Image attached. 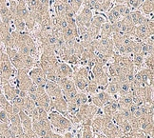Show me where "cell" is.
<instances>
[{
    "label": "cell",
    "instance_id": "obj_4",
    "mask_svg": "<svg viewBox=\"0 0 154 138\" xmlns=\"http://www.w3.org/2000/svg\"><path fill=\"white\" fill-rule=\"evenodd\" d=\"M99 111H100L99 108H97L96 106H94L92 104L87 103L84 105H81L79 107L78 111L76 112L75 116L81 123L83 121H85V120H92L94 116L98 114Z\"/></svg>",
    "mask_w": 154,
    "mask_h": 138
},
{
    "label": "cell",
    "instance_id": "obj_34",
    "mask_svg": "<svg viewBox=\"0 0 154 138\" xmlns=\"http://www.w3.org/2000/svg\"><path fill=\"white\" fill-rule=\"evenodd\" d=\"M78 93V91L75 89H72V91H69V92H66V93H63V96L64 98L67 100V102L70 101V100H72L74 97H75V95Z\"/></svg>",
    "mask_w": 154,
    "mask_h": 138
},
{
    "label": "cell",
    "instance_id": "obj_30",
    "mask_svg": "<svg viewBox=\"0 0 154 138\" xmlns=\"http://www.w3.org/2000/svg\"><path fill=\"white\" fill-rule=\"evenodd\" d=\"M142 1L143 0H127L126 5L130 9V11H135L140 9Z\"/></svg>",
    "mask_w": 154,
    "mask_h": 138
},
{
    "label": "cell",
    "instance_id": "obj_7",
    "mask_svg": "<svg viewBox=\"0 0 154 138\" xmlns=\"http://www.w3.org/2000/svg\"><path fill=\"white\" fill-rule=\"evenodd\" d=\"M29 76L32 79V83L36 84V85H43L45 86V84L48 81L45 71L41 69L40 67H34L32 70L29 71Z\"/></svg>",
    "mask_w": 154,
    "mask_h": 138
},
{
    "label": "cell",
    "instance_id": "obj_11",
    "mask_svg": "<svg viewBox=\"0 0 154 138\" xmlns=\"http://www.w3.org/2000/svg\"><path fill=\"white\" fill-rule=\"evenodd\" d=\"M2 89V93L6 97V99L9 100L10 102L13 101L16 96H17V93H18V89L15 86H14L13 84L11 83H3L1 85Z\"/></svg>",
    "mask_w": 154,
    "mask_h": 138
},
{
    "label": "cell",
    "instance_id": "obj_25",
    "mask_svg": "<svg viewBox=\"0 0 154 138\" xmlns=\"http://www.w3.org/2000/svg\"><path fill=\"white\" fill-rule=\"evenodd\" d=\"M144 58L145 57L142 55L141 53H133V55H131L132 63L134 65L136 71L144 68Z\"/></svg>",
    "mask_w": 154,
    "mask_h": 138
},
{
    "label": "cell",
    "instance_id": "obj_9",
    "mask_svg": "<svg viewBox=\"0 0 154 138\" xmlns=\"http://www.w3.org/2000/svg\"><path fill=\"white\" fill-rule=\"evenodd\" d=\"M45 92L49 95V97L51 99L62 96L63 95L62 89L60 87H59L58 84L56 82L50 81V80H48L47 83L45 84Z\"/></svg>",
    "mask_w": 154,
    "mask_h": 138
},
{
    "label": "cell",
    "instance_id": "obj_40",
    "mask_svg": "<svg viewBox=\"0 0 154 138\" xmlns=\"http://www.w3.org/2000/svg\"><path fill=\"white\" fill-rule=\"evenodd\" d=\"M6 138H15L14 134L13 133V131L11 130V129H10L9 133H8V135H7V137H6Z\"/></svg>",
    "mask_w": 154,
    "mask_h": 138
},
{
    "label": "cell",
    "instance_id": "obj_39",
    "mask_svg": "<svg viewBox=\"0 0 154 138\" xmlns=\"http://www.w3.org/2000/svg\"><path fill=\"white\" fill-rule=\"evenodd\" d=\"M94 136H95V138H108V137H106V136L104 133H97V134H95Z\"/></svg>",
    "mask_w": 154,
    "mask_h": 138
},
{
    "label": "cell",
    "instance_id": "obj_16",
    "mask_svg": "<svg viewBox=\"0 0 154 138\" xmlns=\"http://www.w3.org/2000/svg\"><path fill=\"white\" fill-rule=\"evenodd\" d=\"M19 118H20V123L21 126L24 130H31L32 127V120L29 117V115L25 111H20V112L18 113Z\"/></svg>",
    "mask_w": 154,
    "mask_h": 138
},
{
    "label": "cell",
    "instance_id": "obj_10",
    "mask_svg": "<svg viewBox=\"0 0 154 138\" xmlns=\"http://www.w3.org/2000/svg\"><path fill=\"white\" fill-rule=\"evenodd\" d=\"M126 17L130 22H131V24L135 27L140 25V24H142V23H144L147 18H149V17H146L140 10L131 11Z\"/></svg>",
    "mask_w": 154,
    "mask_h": 138
},
{
    "label": "cell",
    "instance_id": "obj_19",
    "mask_svg": "<svg viewBox=\"0 0 154 138\" xmlns=\"http://www.w3.org/2000/svg\"><path fill=\"white\" fill-rule=\"evenodd\" d=\"M105 91L110 94L112 97L117 98L118 93H119V83L114 81H109L108 85L105 88Z\"/></svg>",
    "mask_w": 154,
    "mask_h": 138
},
{
    "label": "cell",
    "instance_id": "obj_2",
    "mask_svg": "<svg viewBox=\"0 0 154 138\" xmlns=\"http://www.w3.org/2000/svg\"><path fill=\"white\" fill-rule=\"evenodd\" d=\"M153 32H154V23H153V17H151V18H147L144 23L136 26L132 35L136 41L144 42L147 37L153 35Z\"/></svg>",
    "mask_w": 154,
    "mask_h": 138
},
{
    "label": "cell",
    "instance_id": "obj_28",
    "mask_svg": "<svg viewBox=\"0 0 154 138\" xmlns=\"http://www.w3.org/2000/svg\"><path fill=\"white\" fill-rule=\"evenodd\" d=\"M83 3H84V0H69L70 7L76 14H78V11L83 7Z\"/></svg>",
    "mask_w": 154,
    "mask_h": 138
},
{
    "label": "cell",
    "instance_id": "obj_3",
    "mask_svg": "<svg viewBox=\"0 0 154 138\" xmlns=\"http://www.w3.org/2000/svg\"><path fill=\"white\" fill-rule=\"evenodd\" d=\"M28 73H29V71L26 69L16 70L15 77L14 78V80L11 82V84H13V85L15 86L18 89L27 92L29 88L31 87L32 84V81L29 78Z\"/></svg>",
    "mask_w": 154,
    "mask_h": 138
},
{
    "label": "cell",
    "instance_id": "obj_27",
    "mask_svg": "<svg viewBox=\"0 0 154 138\" xmlns=\"http://www.w3.org/2000/svg\"><path fill=\"white\" fill-rule=\"evenodd\" d=\"M113 7L117 10V11L118 13L120 14V15H121V17L123 18V17H125V16H127L130 11V9L128 7V6L126 5V4H122V5H114Z\"/></svg>",
    "mask_w": 154,
    "mask_h": 138
},
{
    "label": "cell",
    "instance_id": "obj_6",
    "mask_svg": "<svg viewBox=\"0 0 154 138\" xmlns=\"http://www.w3.org/2000/svg\"><path fill=\"white\" fill-rule=\"evenodd\" d=\"M5 50H6V53H7L10 62L14 66V68L15 70L24 69L22 55H20L18 51L14 49V48H6Z\"/></svg>",
    "mask_w": 154,
    "mask_h": 138
},
{
    "label": "cell",
    "instance_id": "obj_37",
    "mask_svg": "<svg viewBox=\"0 0 154 138\" xmlns=\"http://www.w3.org/2000/svg\"><path fill=\"white\" fill-rule=\"evenodd\" d=\"M64 138H75V135L74 133H72V131H70V130H67V131H65L64 133Z\"/></svg>",
    "mask_w": 154,
    "mask_h": 138
},
{
    "label": "cell",
    "instance_id": "obj_33",
    "mask_svg": "<svg viewBox=\"0 0 154 138\" xmlns=\"http://www.w3.org/2000/svg\"><path fill=\"white\" fill-rule=\"evenodd\" d=\"M29 11H36L39 6V0H26Z\"/></svg>",
    "mask_w": 154,
    "mask_h": 138
},
{
    "label": "cell",
    "instance_id": "obj_41",
    "mask_svg": "<svg viewBox=\"0 0 154 138\" xmlns=\"http://www.w3.org/2000/svg\"><path fill=\"white\" fill-rule=\"evenodd\" d=\"M0 85H1V79H0Z\"/></svg>",
    "mask_w": 154,
    "mask_h": 138
},
{
    "label": "cell",
    "instance_id": "obj_5",
    "mask_svg": "<svg viewBox=\"0 0 154 138\" xmlns=\"http://www.w3.org/2000/svg\"><path fill=\"white\" fill-rule=\"evenodd\" d=\"M113 98L114 97H112L105 89L104 91H100L93 95H88V100H91V104L96 106L99 109H102L105 105L108 104Z\"/></svg>",
    "mask_w": 154,
    "mask_h": 138
},
{
    "label": "cell",
    "instance_id": "obj_23",
    "mask_svg": "<svg viewBox=\"0 0 154 138\" xmlns=\"http://www.w3.org/2000/svg\"><path fill=\"white\" fill-rule=\"evenodd\" d=\"M23 58V64H24V69L29 71L34 67H37L36 59L31 55H22Z\"/></svg>",
    "mask_w": 154,
    "mask_h": 138
},
{
    "label": "cell",
    "instance_id": "obj_8",
    "mask_svg": "<svg viewBox=\"0 0 154 138\" xmlns=\"http://www.w3.org/2000/svg\"><path fill=\"white\" fill-rule=\"evenodd\" d=\"M51 111H57L66 116L68 111V102L64 98L63 95L62 96L51 99Z\"/></svg>",
    "mask_w": 154,
    "mask_h": 138
},
{
    "label": "cell",
    "instance_id": "obj_35",
    "mask_svg": "<svg viewBox=\"0 0 154 138\" xmlns=\"http://www.w3.org/2000/svg\"><path fill=\"white\" fill-rule=\"evenodd\" d=\"M0 122L1 123H5L10 125V121H9V113L7 111H5L4 110H0Z\"/></svg>",
    "mask_w": 154,
    "mask_h": 138
},
{
    "label": "cell",
    "instance_id": "obj_42",
    "mask_svg": "<svg viewBox=\"0 0 154 138\" xmlns=\"http://www.w3.org/2000/svg\"><path fill=\"white\" fill-rule=\"evenodd\" d=\"M0 110H1V106H0Z\"/></svg>",
    "mask_w": 154,
    "mask_h": 138
},
{
    "label": "cell",
    "instance_id": "obj_38",
    "mask_svg": "<svg viewBox=\"0 0 154 138\" xmlns=\"http://www.w3.org/2000/svg\"><path fill=\"white\" fill-rule=\"evenodd\" d=\"M49 138H64V136L60 133H56L54 131H51Z\"/></svg>",
    "mask_w": 154,
    "mask_h": 138
},
{
    "label": "cell",
    "instance_id": "obj_24",
    "mask_svg": "<svg viewBox=\"0 0 154 138\" xmlns=\"http://www.w3.org/2000/svg\"><path fill=\"white\" fill-rule=\"evenodd\" d=\"M99 36L101 37H111L112 36V27L109 21H106L100 28Z\"/></svg>",
    "mask_w": 154,
    "mask_h": 138
},
{
    "label": "cell",
    "instance_id": "obj_1",
    "mask_svg": "<svg viewBox=\"0 0 154 138\" xmlns=\"http://www.w3.org/2000/svg\"><path fill=\"white\" fill-rule=\"evenodd\" d=\"M48 118L51 122L52 129H55L60 133H65V131L72 130L73 125L69 120L61 113H59L54 111H51L48 112Z\"/></svg>",
    "mask_w": 154,
    "mask_h": 138
},
{
    "label": "cell",
    "instance_id": "obj_14",
    "mask_svg": "<svg viewBox=\"0 0 154 138\" xmlns=\"http://www.w3.org/2000/svg\"><path fill=\"white\" fill-rule=\"evenodd\" d=\"M34 103L36 105V107L43 108V109L48 112L51 111V98L46 93L43 94H39Z\"/></svg>",
    "mask_w": 154,
    "mask_h": 138
},
{
    "label": "cell",
    "instance_id": "obj_21",
    "mask_svg": "<svg viewBox=\"0 0 154 138\" xmlns=\"http://www.w3.org/2000/svg\"><path fill=\"white\" fill-rule=\"evenodd\" d=\"M106 21H108V20H106V15L104 14H95L93 15L92 19L91 21V25H92L93 27H95V28L100 30L101 26Z\"/></svg>",
    "mask_w": 154,
    "mask_h": 138
},
{
    "label": "cell",
    "instance_id": "obj_18",
    "mask_svg": "<svg viewBox=\"0 0 154 138\" xmlns=\"http://www.w3.org/2000/svg\"><path fill=\"white\" fill-rule=\"evenodd\" d=\"M95 40H96V43L99 46H101L103 48H106V49L114 51V43H113V40H112L111 37H101V36H98Z\"/></svg>",
    "mask_w": 154,
    "mask_h": 138
},
{
    "label": "cell",
    "instance_id": "obj_15",
    "mask_svg": "<svg viewBox=\"0 0 154 138\" xmlns=\"http://www.w3.org/2000/svg\"><path fill=\"white\" fill-rule=\"evenodd\" d=\"M141 11L146 17H153V11H154V0H143L141 3Z\"/></svg>",
    "mask_w": 154,
    "mask_h": 138
},
{
    "label": "cell",
    "instance_id": "obj_36",
    "mask_svg": "<svg viewBox=\"0 0 154 138\" xmlns=\"http://www.w3.org/2000/svg\"><path fill=\"white\" fill-rule=\"evenodd\" d=\"M37 111H38V119L39 118H47V117H48V111H46L43 108L37 107Z\"/></svg>",
    "mask_w": 154,
    "mask_h": 138
},
{
    "label": "cell",
    "instance_id": "obj_26",
    "mask_svg": "<svg viewBox=\"0 0 154 138\" xmlns=\"http://www.w3.org/2000/svg\"><path fill=\"white\" fill-rule=\"evenodd\" d=\"M98 92H100L99 87L93 81H90V82H88V84L87 88L85 89V91L83 92V93H87L88 95H93V94L97 93Z\"/></svg>",
    "mask_w": 154,
    "mask_h": 138
},
{
    "label": "cell",
    "instance_id": "obj_12",
    "mask_svg": "<svg viewBox=\"0 0 154 138\" xmlns=\"http://www.w3.org/2000/svg\"><path fill=\"white\" fill-rule=\"evenodd\" d=\"M56 73L59 76H63V77H69L72 78V76L74 73V70L70 65H69L66 62L60 61L57 66V68L55 69Z\"/></svg>",
    "mask_w": 154,
    "mask_h": 138
},
{
    "label": "cell",
    "instance_id": "obj_43",
    "mask_svg": "<svg viewBox=\"0 0 154 138\" xmlns=\"http://www.w3.org/2000/svg\"><path fill=\"white\" fill-rule=\"evenodd\" d=\"M0 22H1V18H0Z\"/></svg>",
    "mask_w": 154,
    "mask_h": 138
},
{
    "label": "cell",
    "instance_id": "obj_31",
    "mask_svg": "<svg viewBox=\"0 0 154 138\" xmlns=\"http://www.w3.org/2000/svg\"><path fill=\"white\" fill-rule=\"evenodd\" d=\"M118 127L121 129L122 133L124 134H130L133 131L132 127L130 126V124H129V122L128 121V120H126L125 122H123L120 126H118Z\"/></svg>",
    "mask_w": 154,
    "mask_h": 138
},
{
    "label": "cell",
    "instance_id": "obj_32",
    "mask_svg": "<svg viewBox=\"0 0 154 138\" xmlns=\"http://www.w3.org/2000/svg\"><path fill=\"white\" fill-rule=\"evenodd\" d=\"M9 121H10V125L11 126L21 125L19 115L16 114V113H11V114H9Z\"/></svg>",
    "mask_w": 154,
    "mask_h": 138
},
{
    "label": "cell",
    "instance_id": "obj_29",
    "mask_svg": "<svg viewBox=\"0 0 154 138\" xmlns=\"http://www.w3.org/2000/svg\"><path fill=\"white\" fill-rule=\"evenodd\" d=\"M144 68L153 70L154 69V53L144 58Z\"/></svg>",
    "mask_w": 154,
    "mask_h": 138
},
{
    "label": "cell",
    "instance_id": "obj_13",
    "mask_svg": "<svg viewBox=\"0 0 154 138\" xmlns=\"http://www.w3.org/2000/svg\"><path fill=\"white\" fill-rule=\"evenodd\" d=\"M102 113L106 116H109V117H112V115L116 113L118 111V104H117V99L113 98L111 101H109L108 104L105 105L102 109Z\"/></svg>",
    "mask_w": 154,
    "mask_h": 138
},
{
    "label": "cell",
    "instance_id": "obj_20",
    "mask_svg": "<svg viewBox=\"0 0 154 138\" xmlns=\"http://www.w3.org/2000/svg\"><path fill=\"white\" fill-rule=\"evenodd\" d=\"M106 20H108L110 24H113L117 21H119L122 19V17L120 15V14L118 13L117 10L114 8V7H112L109 11H108L106 13Z\"/></svg>",
    "mask_w": 154,
    "mask_h": 138
},
{
    "label": "cell",
    "instance_id": "obj_22",
    "mask_svg": "<svg viewBox=\"0 0 154 138\" xmlns=\"http://www.w3.org/2000/svg\"><path fill=\"white\" fill-rule=\"evenodd\" d=\"M88 95L85 93H78L76 95H75V97L72 99V100H70L69 102H72V103H74L75 105L77 106H81V105H84V104H87L88 103Z\"/></svg>",
    "mask_w": 154,
    "mask_h": 138
},
{
    "label": "cell",
    "instance_id": "obj_17",
    "mask_svg": "<svg viewBox=\"0 0 154 138\" xmlns=\"http://www.w3.org/2000/svg\"><path fill=\"white\" fill-rule=\"evenodd\" d=\"M79 14L81 18L84 20V22L86 24H88V25H90L91 24V21L92 17L94 15L93 11L91 9H88V7H84V6L81 8V10L78 11V14Z\"/></svg>",
    "mask_w": 154,
    "mask_h": 138
}]
</instances>
